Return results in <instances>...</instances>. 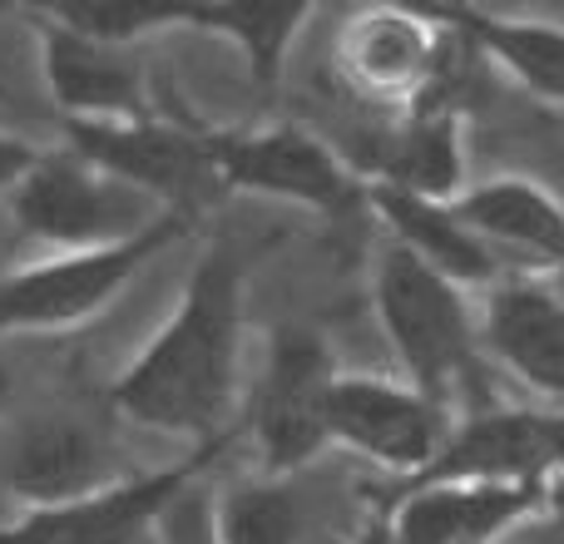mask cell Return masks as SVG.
<instances>
[{"mask_svg": "<svg viewBox=\"0 0 564 544\" xmlns=\"http://www.w3.org/2000/svg\"><path fill=\"white\" fill-rule=\"evenodd\" d=\"M243 351V258L218 248L194 268L159 337L119 371L109 401L124 421L224 446Z\"/></svg>", "mask_w": 564, "mask_h": 544, "instance_id": "1", "label": "cell"}, {"mask_svg": "<svg viewBox=\"0 0 564 544\" xmlns=\"http://www.w3.org/2000/svg\"><path fill=\"white\" fill-rule=\"evenodd\" d=\"M470 45L441 10L371 6L341 20L332 69L351 99L387 115L411 109H456V69Z\"/></svg>", "mask_w": 564, "mask_h": 544, "instance_id": "2", "label": "cell"}, {"mask_svg": "<svg viewBox=\"0 0 564 544\" xmlns=\"http://www.w3.org/2000/svg\"><path fill=\"white\" fill-rule=\"evenodd\" d=\"M371 302L401 361V381L436 396L441 406L480 381V327L456 282H446L401 243H387L371 278Z\"/></svg>", "mask_w": 564, "mask_h": 544, "instance_id": "3", "label": "cell"}, {"mask_svg": "<svg viewBox=\"0 0 564 544\" xmlns=\"http://www.w3.org/2000/svg\"><path fill=\"white\" fill-rule=\"evenodd\" d=\"M198 218L164 214L149 233L115 248H85V253H55L0 278V331H65L99 317L119 292L134 282L149 258L169 253Z\"/></svg>", "mask_w": 564, "mask_h": 544, "instance_id": "4", "label": "cell"}, {"mask_svg": "<svg viewBox=\"0 0 564 544\" xmlns=\"http://www.w3.org/2000/svg\"><path fill=\"white\" fill-rule=\"evenodd\" d=\"M10 214L30 238H45L59 253H85L149 233L164 208L139 188L99 174L75 149H50L10 194Z\"/></svg>", "mask_w": 564, "mask_h": 544, "instance_id": "5", "label": "cell"}, {"mask_svg": "<svg viewBox=\"0 0 564 544\" xmlns=\"http://www.w3.org/2000/svg\"><path fill=\"white\" fill-rule=\"evenodd\" d=\"M204 144L224 194H263L312 214H347L367 194L357 168L297 124L204 129Z\"/></svg>", "mask_w": 564, "mask_h": 544, "instance_id": "6", "label": "cell"}, {"mask_svg": "<svg viewBox=\"0 0 564 544\" xmlns=\"http://www.w3.org/2000/svg\"><path fill=\"white\" fill-rule=\"evenodd\" d=\"M327 431L332 446L357 450L361 460H371L387 476H397L401 486H411L416 476H426L436 466V456L446 450L451 431H456V416H451V406L416 391L411 381L351 371V377L332 381Z\"/></svg>", "mask_w": 564, "mask_h": 544, "instance_id": "7", "label": "cell"}, {"mask_svg": "<svg viewBox=\"0 0 564 544\" xmlns=\"http://www.w3.org/2000/svg\"><path fill=\"white\" fill-rule=\"evenodd\" d=\"M69 149L99 174L139 188L164 214H188L218 204L224 184L214 174L204 129H184L169 119H134V124H65Z\"/></svg>", "mask_w": 564, "mask_h": 544, "instance_id": "8", "label": "cell"}, {"mask_svg": "<svg viewBox=\"0 0 564 544\" xmlns=\"http://www.w3.org/2000/svg\"><path fill=\"white\" fill-rule=\"evenodd\" d=\"M337 377L341 371L332 367V351L317 331L282 327L273 337L263 387L253 401V440L268 476L292 480L332 446L327 401Z\"/></svg>", "mask_w": 564, "mask_h": 544, "instance_id": "9", "label": "cell"}, {"mask_svg": "<svg viewBox=\"0 0 564 544\" xmlns=\"http://www.w3.org/2000/svg\"><path fill=\"white\" fill-rule=\"evenodd\" d=\"M30 25L40 30V69H45L50 99L65 115V124H134V119H154L139 59L124 45L79 35V30L50 20L45 10H30Z\"/></svg>", "mask_w": 564, "mask_h": 544, "instance_id": "10", "label": "cell"}, {"mask_svg": "<svg viewBox=\"0 0 564 544\" xmlns=\"http://www.w3.org/2000/svg\"><path fill=\"white\" fill-rule=\"evenodd\" d=\"M451 204L510 278H564V204L555 188L530 174H496L466 184Z\"/></svg>", "mask_w": 564, "mask_h": 544, "instance_id": "11", "label": "cell"}, {"mask_svg": "<svg viewBox=\"0 0 564 544\" xmlns=\"http://www.w3.org/2000/svg\"><path fill=\"white\" fill-rule=\"evenodd\" d=\"M109 486H119L115 446L95 426L69 416H45L25 426L0 456V490L25 505V515L79 505Z\"/></svg>", "mask_w": 564, "mask_h": 544, "instance_id": "12", "label": "cell"}, {"mask_svg": "<svg viewBox=\"0 0 564 544\" xmlns=\"http://www.w3.org/2000/svg\"><path fill=\"white\" fill-rule=\"evenodd\" d=\"M218 450L224 446H198L194 456L174 460L164 470H149V476H124L119 486L99 490V496L79 500V505L20 515L10 530H15L20 544H144V535H154L159 520L169 515V505L184 496L188 480Z\"/></svg>", "mask_w": 564, "mask_h": 544, "instance_id": "13", "label": "cell"}, {"mask_svg": "<svg viewBox=\"0 0 564 544\" xmlns=\"http://www.w3.org/2000/svg\"><path fill=\"white\" fill-rule=\"evenodd\" d=\"M545 486H486V480H421L397 486L387 515L391 544H496L520 520L540 515Z\"/></svg>", "mask_w": 564, "mask_h": 544, "instance_id": "14", "label": "cell"}, {"mask_svg": "<svg viewBox=\"0 0 564 544\" xmlns=\"http://www.w3.org/2000/svg\"><path fill=\"white\" fill-rule=\"evenodd\" d=\"M555 411L550 406H480L456 421L446 450L421 480H486V486H545L555 476Z\"/></svg>", "mask_w": 564, "mask_h": 544, "instance_id": "15", "label": "cell"}, {"mask_svg": "<svg viewBox=\"0 0 564 544\" xmlns=\"http://www.w3.org/2000/svg\"><path fill=\"white\" fill-rule=\"evenodd\" d=\"M480 347L516 381L564 411V292L550 278H506L486 292Z\"/></svg>", "mask_w": 564, "mask_h": 544, "instance_id": "16", "label": "cell"}, {"mask_svg": "<svg viewBox=\"0 0 564 544\" xmlns=\"http://www.w3.org/2000/svg\"><path fill=\"white\" fill-rule=\"evenodd\" d=\"M361 204L387 224L391 243L416 253L426 268H436L446 282H456L460 292H470V287L496 292L500 282L510 278V272L496 263V253L466 228V218L456 214V204L416 198V194H401V188H387V184H367Z\"/></svg>", "mask_w": 564, "mask_h": 544, "instance_id": "17", "label": "cell"}, {"mask_svg": "<svg viewBox=\"0 0 564 544\" xmlns=\"http://www.w3.org/2000/svg\"><path fill=\"white\" fill-rule=\"evenodd\" d=\"M361 184H387L416 198H451L466 194V119L456 109H411L397 115L391 129L371 149V168Z\"/></svg>", "mask_w": 564, "mask_h": 544, "instance_id": "18", "label": "cell"}, {"mask_svg": "<svg viewBox=\"0 0 564 544\" xmlns=\"http://www.w3.org/2000/svg\"><path fill=\"white\" fill-rule=\"evenodd\" d=\"M460 30L480 59L500 69L510 85L535 95L540 105L564 109V25L545 15H510V10H441Z\"/></svg>", "mask_w": 564, "mask_h": 544, "instance_id": "19", "label": "cell"}, {"mask_svg": "<svg viewBox=\"0 0 564 544\" xmlns=\"http://www.w3.org/2000/svg\"><path fill=\"white\" fill-rule=\"evenodd\" d=\"M307 20H312L307 0H204V6H188L184 25L214 30V35L234 40L248 59L253 89L263 99H273L282 65L292 55V40L302 35Z\"/></svg>", "mask_w": 564, "mask_h": 544, "instance_id": "20", "label": "cell"}, {"mask_svg": "<svg viewBox=\"0 0 564 544\" xmlns=\"http://www.w3.org/2000/svg\"><path fill=\"white\" fill-rule=\"evenodd\" d=\"M214 535L218 544H302L307 505L282 476L243 480L214 505Z\"/></svg>", "mask_w": 564, "mask_h": 544, "instance_id": "21", "label": "cell"}, {"mask_svg": "<svg viewBox=\"0 0 564 544\" xmlns=\"http://www.w3.org/2000/svg\"><path fill=\"white\" fill-rule=\"evenodd\" d=\"M159 544H218L214 535V505L188 500V490L169 505V515L159 520Z\"/></svg>", "mask_w": 564, "mask_h": 544, "instance_id": "22", "label": "cell"}, {"mask_svg": "<svg viewBox=\"0 0 564 544\" xmlns=\"http://www.w3.org/2000/svg\"><path fill=\"white\" fill-rule=\"evenodd\" d=\"M40 154H45V149L25 144V139L0 134V198H6V204H10V194L20 188V178H25L30 168L40 164Z\"/></svg>", "mask_w": 564, "mask_h": 544, "instance_id": "23", "label": "cell"}, {"mask_svg": "<svg viewBox=\"0 0 564 544\" xmlns=\"http://www.w3.org/2000/svg\"><path fill=\"white\" fill-rule=\"evenodd\" d=\"M496 544H564V530H555L545 515H530V520H520L510 535H500Z\"/></svg>", "mask_w": 564, "mask_h": 544, "instance_id": "24", "label": "cell"}, {"mask_svg": "<svg viewBox=\"0 0 564 544\" xmlns=\"http://www.w3.org/2000/svg\"><path fill=\"white\" fill-rule=\"evenodd\" d=\"M540 515H545L555 530H564V476H550V480H545V496H540Z\"/></svg>", "mask_w": 564, "mask_h": 544, "instance_id": "25", "label": "cell"}, {"mask_svg": "<svg viewBox=\"0 0 564 544\" xmlns=\"http://www.w3.org/2000/svg\"><path fill=\"white\" fill-rule=\"evenodd\" d=\"M357 544H391V535H387V515H371V520H367V530L357 535Z\"/></svg>", "mask_w": 564, "mask_h": 544, "instance_id": "26", "label": "cell"}, {"mask_svg": "<svg viewBox=\"0 0 564 544\" xmlns=\"http://www.w3.org/2000/svg\"><path fill=\"white\" fill-rule=\"evenodd\" d=\"M6 406H10V371L0 367V411H6Z\"/></svg>", "mask_w": 564, "mask_h": 544, "instance_id": "27", "label": "cell"}, {"mask_svg": "<svg viewBox=\"0 0 564 544\" xmlns=\"http://www.w3.org/2000/svg\"><path fill=\"white\" fill-rule=\"evenodd\" d=\"M0 544H20V540H15V530H10V525H0Z\"/></svg>", "mask_w": 564, "mask_h": 544, "instance_id": "28", "label": "cell"}, {"mask_svg": "<svg viewBox=\"0 0 564 544\" xmlns=\"http://www.w3.org/2000/svg\"><path fill=\"white\" fill-rule=\"evenodd\" d=\"M0 99H10V89H6V85H0Z\"/></svg>", "mask_w": 564, "mask_h": 544, "instance_id": "29", "label": "cell"}, {"mask_svg": "<svg viewBox=\"0 0 564 544\" xmlns=\"http://www.w3.org/2000/svg\"><path fill=\"white\" fill-rule=\"evenodd\" d=\"M560 282H564V278H560Z\"/></svg>", "mask_w": 564, "mask_h": 544, "instance_id": "30", "label": "cell"}]
</instances>
